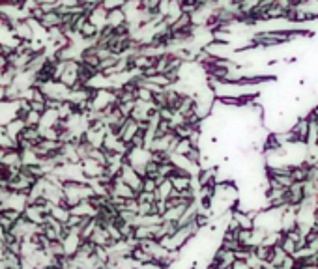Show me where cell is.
I'll return each mask as SVG.
<instances>
[{"label":"cell","instance_id":"cell-1","mask_svg":"<svg viewBox=\"0 0 318 269\" xmlns=\"http://www.w3.org/2000/svg\"><path fill=\"white\" fill-rule=\"evenodd\" d=\"M124 23H126V11L124 9H112V11H109V15H107V25L109 27L118 28Z\"/></svg>","mask_w":318,"mask_h":269},{"label":"cell","instance_id":"cell-2","mask_svg":"<svg viewBox=\"0 0 318 269\" xmlns=\"http://www.w3.org/2000/svg\"><path fill=\"white\" fill-rule=\"evenodd\" d=\"M99 4H101L107 11H112V9H122V8H124L126 0H99Z\"/></svg>","mask_w":318,"mask_h":269}]
</instances>
